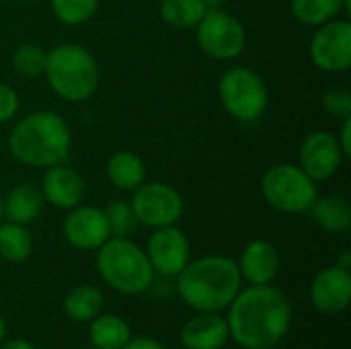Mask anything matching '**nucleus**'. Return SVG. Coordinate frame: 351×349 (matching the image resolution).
Segmentation results:
<instances>
[{
  "mask_svg": "<svg viewBox=\"0 0 351 349\" xmlns=\"http://www.w3.org/2000/svg\"><path fill=\"white\" fill-rule=\"evenodd\" d=\"M230 339L243 349H274L292 325V306L276 286L241 288L226 309Z\"/></svg>",
  "mask_w": 351,
  "mask_h": 349,
  "instance_id": "1",
  "label": "nucleus"
},
{
  "mask_svg": "<svg viewBox=\"0 0 351 349\" xmlns=\"http://www.w3.org/2000/svg\"><path fill=\"white\" fill-rule=\"evenodd\" d=\"M241 288L239 265L226 255H206L189 261L177 276V294L195 313L226 311Z\"/></svg>",
  "mask_w": 351,
  "mask_h": 349,
  "instance_id": "2",
  "label": "nucleus"
},
{
  "mask_svg": "<svg viewBox=\"0 0 351 349\" xmlns=\"http://www.w3.org/2000/svg\"><path fill=\"white\" fill-rule=\"evenodd\" d=\"M72 134L66 119L53 111H35L21 117L8 134L12 158L31 169H47L66 163Z\"/></svg>",
  "mask_w": 351,
  "mask_h": 349,
  "instance_id": "3",
  "label": "nucleus"
},
{
  "mask_svg": "<svg viewBox=\"0 0 351 349\" xmlns=\"http://www.w3.org/2000/svg\"><path fill=\"white\" fill-rule=\"evenodd\" d=\"M101 280L119 294L140 296L154 284V269L146 251L128 237H111L97 249L95 259Z\"/></svg>",
  "mask_w": 351,
  "mask_h": 349,
  "instance_id": "4",
  "label": "nucleus"
},
{
  "mask_svg": "<svg viewBox=\"0 0 351 349\" xmlns=\"http://www.w3.org/2000/svg\"><path fill=\"white\" fill-rule=\"evenodd\" d=\"M43 76L49 88L64 101H88L99 86V64L93 53L78 43H62L47 51Z\"/></svg>",
  "mask_w": 351,
  "mask_h": 349,
  "instance_id": "5",
  "label": "nucleus"
},
{
  "mask_svg": "<svg viewBox=\"0 0 351 349\" xmlns=\"http://www.w3.org/2000/svg\"><path fill=\"white\" fill-rule=\"evenodd\" d=\"M261 195L278 212L304 214L319 197V191L317 181H313L300 165L280 163L263 173Z\"/></svg>",
  "mask_w": 351,
  "mask_h": 349,
  "instance_id": "6",
  "label": "nucleus"
},
{
  "mask_svg": "<svg viewBox=\"0 0 351 349\" xmlns=\"http://www.w3.org/2000/svg\"><path fill=\"white\" fill-rule=\"evenodd\" d=\"M218 95L226 113L243 123L257 121L269 105V91L263 78L247 66L228 68L220 76Z\"/></svg>",
  "mask_w": 351,
  "mask_h": 349,
  "instance_id": "7",
  "label": "nucleus"
},
{
  "mask_svg": "<svg viewBox=\"0 0 351 349\" xmlns=\"http://www.w3.org/2000/svg\"><path fill=\"white\" fill-rule=\"evenodd\" d=\"M199 49L214 60H234L247 45V31L243 23L222 8H208L195 27Z\"/></svg>",
  "mask_w": 351,
  "mask_h": 349,
  "instance_id": "8",
  "label": "nucleus"
},
{
  "mask_svg": "<svg viewBox=\"0 0 351 349\" xmlns=\"http://www.w3.org/2000/svg\"><path fill=\"white\" fill-rule=\"evenodd\" d=\"M130 204L138 222L152 230L177 224L185 212L183 195L162 181L142 183L138 189H134V197Z\"/></svg>",
  "mask_w": 351,
  "mask_h": 349,
  "instance_id": "9",
  "label": "nucleus"
},
{
  "mask_svg": "<svg viewBox=\"0 0 351 349\" xmlns=\"http://www.w3.org/2000/svg\"><path fill=\"white\" fill-rule=\"evenodd\" d=\"M311 60L323 72H348L351 66V23L333 19L321 27L311 39Z\"/></svg>",
  "mask_w": 351,
  "mask_h": 349,
  "instance_id": "10",
  "label": "nucleus"
},
{
  "mask_svg": "<svg viewBox=\"0 0 351 349\" xmlns=\"http://www.w3.org/2000/svg\"><path fill=\"white\" fill-rule=\"evenodd\" d=\"M144 251L154 274L162 278H177L185 269V265L191 261L189 239L175 224L154 228Z\"/></svg>",
  "mask_w": 351,
  "mask_h": 349,
  "instance_id": "11",
  "label": "nucleus"
},
{
  "mask_svg": "<svg viewBox=\"0 0 351 349\" xmlns=\"http://www.w3.org/2000/svg\"><path fill=\"white\" fill-rule=\"evenodd\" d=\"M300 169L313 179V181H327L331 179L341 163H343V150L337 142V136L327 132V130H319L308 134L302 140L300 146Z\"/></svg>",
  "mask_w": 351,
  "mask_h": 349,
  "instance_id": "12",
  "label": "nucleus"
},
{
  "mask_svg": "<svg viewBox=\"0 0 351 349\" xmlns=\"http://www.w3.org/2000/svg\"><path fill=\"white\" fill-rule=\"evenodd\" d=\"M64 239L78 251H97L111 239L105 212L97 206H74L62 222Z\"/></svg>",
  "mask_w": 351,
  "mask_h": 349,
  "instance_id": "13",
  "label": "nucleus"
},
{
  "mask_svg": "<svg viewBox=\"0 0 351 349\" xmlns=\"http://www.w3.org/2000/svg\"><path fill=\"white\" fill-rule=\"evenodd\" d=\"M351 302V272L339 265L321 269L311 282V304L323 315H339Z\"/></svg>",
  "mask_w": 351,
  "mask_h": 349,
  "instance_id": "14",
  "label": "nucleus"
},
{
  "mask_svg": "<svg viewBox=\"0 0 351 349\" xmlns=\"http://www.w3.org/2000/svg\"><path fill=\"white\" fill-rule=\"evenodd\" d=\"M39 189H41L43 202L60 210H72L74 206L82 204L84 193H86L82 175L76 169L68 167L66 163L47 167Z\"/></svg>",
  "mask_w": 351,
  "mask_h": 349,
  "instance_id": "15",
  "label": "nucleus"
},
{
  "mask_svg": "<svg viewBox=\"0 0 351 349\" xmlns=\"http://www.w3.org/2000/svg\"><path fill=\"white\" fill-rule=\"evenodd\" d=\"M237 265L243 282H247L249 286H267L278 278L282 259L278 249L269 241L255 239L243 249Z\"/></svg>",
  "mask_w": 351,
  "mask_h": 349,
  "instance_id": "16",
  "label": "nucleus"
},
{
  "mask_svg": "<svg viewBox=\"0 0 351 349\" xmlns=\"http://www.w3.org/2000/svg\"><path fill=\"white\" fill-rule=\"evenodd\" d=\"M185 349H224L230 341L228 323L222 313H195L179 333Z\"/></svg>",
  "mask_w": 351,
  "mask_h": 349,
  "instance_id": "17",
  "label": "nucleus"
},
{
  "mask_svg": "<svg viewBox=\"0 0 351 349\" xmlns=\"http://www.w3.org/2000/svg\"><path fill=\"white\" fill-rule=\"evenodd\" d=\"M43 195L41 189L33 183H19L14 185L6 197L2 200L4 218L14 224H31L43 210Z\"/></svg>",
  "mask_w": 351,
  "mask_h": 349,
  "instance_id": "18",
  "label": "nucleus"
},
{
  "mask_svg": "<svg viewBox=\"0 0 351 349\" xmlns=\"http://www.w3.org/2000/svg\"><path fill=\"white\" fill-rule=\"evenodd\" d=\"M308 214L323 230L331 234H341L351 228V204L346 195H321L315 200Z\"/></svg>",
  "mask_w": 351,
  "mask_h": 349,
  "instance_id": "19",
  "label": "nucleus"
},
{
  "mask_svg": "<svg viewBox=\"0 0 351 349\" xmlns=\"http://www.w3.org/2000/svg\"><path fill=\"white\" fill-rule=\"evenodd\" d=\"M105 173H107V179L109 183L115 187V189H121V191H134L138 189L144 179H146V167H144V160L130 152V150H119L115 152L107 167H105Z\"/></svg>",
  "mask_w": 351,
  "mask_h": 349,
  "instance_id": "20",
  "label": "nucleus"
},
{
  "mask_svg": "<svg viewBox=\"0 0 351 349\" xmlns=\"http://www.w3.org/2000/svg\"><path fill=\"white\" fill-rule=\"evenodd\" d=\"M103 304H105V296L97 286L80 284L66 294L62 302V311L70 321L90 323L97 315H101Z\"/></svg>",
  "mask_w": 351,
  "mask_h": 349,
  "instance_id": "21",
  "label": "nucleus"
},
{
  "mask_svg": "<svg viewBox=\"0 0 351 349\" xmlns=\"http://www.w3.org/2000/svg\"><path fill=\"white\" fill-rule=\"evenodd\" d=\"M90 346L99 349H121L132 339V329L117 315H97L88 327Z\"/></svg>",
  "mask_w": 351,
  "mask_h": 349,
  "instance_id": "22",
  "label": "nucleus"
},
{
  "mask_svg": "<svg viewBox=\"0 0 351 349\" xmlns=\"http://www.w3.org/2000/svg\"><path fill=\"white\" fill-rule=\"evenodd\" d=\"M292 16L308 27H321L341 14V10H351L350 0H292Z\"/></svg>",
  "mask_w": 351,
  "mask_h": 349,
  "instance_id": "23",
  "label": "nucleus"
},
{
  "mask_svg": "<svg viewBox=\"0 0 351 349\" xmlns=\"http://www.w3.org/2000/svg\"><path fill=\"white\" fill-rule=\"evenodd\" d=\"M33 253V237L23 224L0 222V257L8 263H23Z\"/></svg>",
  "mask_w": 351,
  "mask_h": 349,
  "instance_id": "24",
  "label": "nucleus"
},
{
  "mask_svg": "<svg viewBox=\"0 0 351 349\" xmlns=\"http://www.w3.org/2000/svg\"><path fill=\"white\" fill-rule=\"evenodd\" d=\"M208 12L204 0H162L160 16L167 25L175 29H193Z\"/></svg>",
  "mask_w": 351,
  "mask_h": 349,
  "instance_id": "25",
  "label": "nucleus"
},
{
  "mask_svg": "<svg viewBox=\"0 0 351 349\" xmlns=\"http://www.w3.org/2000/svg\"><path fill=\"white\" fill-rule=\"evenodd\" d=\"M45 58L47 51L41 49L35 43H23L12 51V68L19 76L35 78L41 76L45 70Z\"/></svg>",
  "mask_w": 351,
  "mask_h": 349,
  "instance_id": "26",
  "label": "nucleus"
},
{
  "mask_svg": "<svg viewBox=\"0 0 351 349\" xmlns=\"http://www.w3.org/2000/svg\"><path fill=\"white\" fill-rule=\"evenodd\" d=\"M99 8V0H51V10L56 19H60L64 25H82Z\"/></svg>",
  "mask_w": 351,
  "mask_h": 349,
  "instance_id": "27",
  "label": "nucleus"
},
{
  "mask_svg": "<svg viewBox=\"0 0 351 349\" xmlns=\"http://www.w3.org/2000/svg\"><path fill=\"white\" fill-rule=\"evenodd\" d=\"M103 212H105L111 237H130L138 226V218H136L134 208H132L130 202L115 200Z\"/></svg>",
  "mask_w": 351,
  "mask_h": 349,
  "instance_id": "28",
  "label": "nucleus"
},
{
  "mask_svg": "<svg viewBox=\"0 0 351 349\" xmlns=\"http://www.w3.org/2000/svg\"><path fill=\"white\" fill-rule=\"evenodd\" d=\"M323 107L329 115L346 119L351 117V93L346 86H331L323 93Z\"/></svg>",
  "mask_w": 351,
  "mask_h": 349,
  "instance_id": "29",
  "label": "nucleus"
},
{
  "mask_svg": "<svg viewBox=\"0 0 351 349\" xmlns=\"http://www.w3.org/2000/svg\"><path fill=\"white\" fill-rule=\"evenodd\" d=\"M19 111V95L8 84L0 82V123L12 119Z\"/></svg>",
  "mask_w": 351,
  "mask_h": 349,
  "instance_id": "30",
  "label": "nucleus"
},
{
  "mask_svg": "<svg viewBox=\"0 0 351 349\" xmlns=\"http://www.w3.org/2000/svg\"><path fill=\"white\" fill-rule=\"evenodd\" d=\"M121 349H167V346L154 337H132Z\"/></svg>",
  "mask_w": 351,
  "mask_h": 349,
  "instance_id": "31",
  "label": "nucleus"
},
{
  "mask_svg": "<svg viewBox=\"0 0 351 349\" xmlns=\"http://www.w3.org/2000/svg\"><path fill=\"white\" fill-rule=\"evenodd\" d=\"M335 136H337V142H339V146H341V150H343V156H346V158H350L351 156V142H350L351 117H346V119H343L341 130H339V134H335Z\"/></svg>",
  "mask_w": 351,
  "mask_h": 349,
  "instance_id": "32",
  "label": "nucleus"
},
{
  "mask_svg": "<svg viewBox=\"0 0 351 349\" xmlns=\"http://www.w3.org/2000/svg\"><path fill=\"white\" fill-rule=\"evenodd\" d=\"M0 349H37L33 344H29L27 339H4L0 344Z\"/></svg>",
  "mask_w": 351,
  "mask_h": 349,
  "instance_id": "33",
  "label": "nucleus"
},
{
  "mask_svg": "<svg viewBox=\"0 0 351 349\" xmlns=\"http://www.w3.org/2000/svg\"><path fill=\"white\" fill-rule=\"evenodd\" d=\"M335 265H339V267H343V269H350L351 272V251L350 249H343L341 253H339V259H337V263Z\"/></svg>",
  "mask_w": 351,
  "mask_h": 349,
  "instance_id": "34",
  "label": "nucleus"
},
{
  "mask_svg": "<svg viewBox=\"0 0 351 349\" xmlns=\"http://www.w3.org/2000/svg\"><path fill=\"white\" fill-rule=\"evenodd\" d=\"M206 4H208V8H220L222 4H226V2H230V0H204Z\"/></svg>",
  "mask_w": 351,
  "mask_h": 349,
  "instance_id": "35",
  "label": "nucleus"
},
{
  "mask_svg": "<svg viewBox=\"0 0 351 349\" xmlns=\"http://www.w3.org/2000/svg\"><path fill=\"white\" fill-rule=\"evenodd\" d=\"M6 339V321H4V317L0 315V344Z\"/></svg>",
  "mask_w": 351,
  "mask_h": 349,
  "instance_id": "36",
  "label": "nucleus"
},
{
  "mask_svg": "<svg viewBox=\"0 0 351 349\" xmlns=\"http://www.w3.org/2000/svg\"><path fill=\"white\" fill-rule=\"evenodd\" d=\"M4 220V208H2V197H0V222Z\"/></svg>",
  "mask_w": 351,
  "mask_h": 349,
  "instance_id": "37",
  "label": "nucleus"
},
{
  "mask_svg": "<svg viewBox=\"0 0 351 349\" xmlns=\"http://www.w3.org/2000/svg\"><path fill=\"white\" fill-rule=\"evenodd\" d=\"M84 349H99V348H95V346H90V348H84Z\"/></svg>",
  "mask_w": 351,
  "mask_h": 349,
  "instance_id": "38",
  "label": "nucleus"
}]
</instances>
